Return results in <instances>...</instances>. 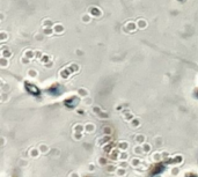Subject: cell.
Listing matches in <instances>:
<instances>
[{"instance_id": "cell-15", "label": "cell", "mask_w": 198, "mask_h": 177, "mask_svg": "<svg viewBox=\"0 0 198 177\" xmlns=\"http://www.w3.org/2000/svg\"><path fill=\"white\" fill-rule=\"evenodd\" d=\"M88 169H89V171H94L95 166H94V164H89V167H88Z\"/></svg>"}, {"instance_id": "cell-18", "label": "cell", "mask_w": 198, "mask_h": 177, "mask_svg": "<svg viewBox=\"0 0 198 177\" xmlns=\"http://www.w3.org/2000/svg\"><path fill=\"white\" fill-rule=\"evenodd\" d=\"M116 177H121V176H116Z\"/></svg>"}, {"instance_id": "cell-11", "label": "cell", "mask_w": 198, "mask_h": 177, "mask_svg": "<svg viewBox=\"0 0 198 177\" xmlns=\"http://www.w3.org/2000/svg\"><path fill=\"white\" fill-rule=\"evenodd\" d=\"M153 160H154V161H160V160H161V156H160V154H159V153H155L154 155H153Z\"/></svg>"}, {"instance_id": "cell-1", "label": "cell", "mask_w": 198, "mask_h": 177, "mask_svg": "<svg viewBox=\"0 0 198 177\" xmlns=\"http://www.w3.org/2000/svg\"><path fill=\"white\" fill-rule=\"evenodd\" d=\"M126 174H128V171H126V168H117V170H116V175L117 176H121V177H124L126 176Z\"/></svg>"}, {"instance_id": "cell-2", "label": "cell", "mask_w": 198, "mask_h": 177, "mask_svg": "<svg viewBox=\"0 0 198 177\" xmlns=\"http://www.w3.org/2000/svg\"><path fill=\"white\" fill-rule=\"evenodd\" d=\"M141 164V160L140 159H137V157H134V159H132L131 162H130V166H132L133 168H138L140 167Z\"/></svg>"}, {"instance_id": "cell-6", "label": "cell", "mask_w": 198, "mask_h": 177, "mask_svg": "<svg viewBox=\"0 0 198 177\" xmlns=\"http://www.w3.org/2000/svg\"><path fill=\"white\" fill-rule=\"evenodd\" d=\"M143 149H144V153H148V152H151V146L147 144H145L143 146Z\"/></svg>"}, {"instance_id": "cell-12", "label": "cell", "mask_w": 198, "mask_h": 177, "mask_svg": "<svg viewBox=\"0 0 198 177\" xmlns=\"http://www.w3.org/2000/svg\"><path fill=\"white\" fill-rule=\"evenodd\" d=\"M126 157H128V154H126V153H123V154H119V156H118V159H119L121 161H123V160H125Z\"/></svg>"}, {"instance_id": "cell-9", "label": "cell", "mask_w": 198, "mask_h": 177, "mask_svg": "<svg viewBox=\"0 0 198 177\" xmlns=\"http://www.w3.org/2000/svg\"><path fill=\"white\" fill-rule=\"evenodd\" d=\"M119 148L123 150H125L126 148H128V144L125 142V141H122V144H119Z\"/></svg>"}, {"instance_id": "cell-8", "label": "cell", "mask_w": 198, "mask_h": 177, "mask_svg": "<svg viewBox=\"0 0 198 177\" xmlns=\"http://www.w3.org/2000/svg\"><path fill=\"white\" fill-rule=\"evenodd\" d=\"M107 169H108V170H107L108 173H114V171L117 170V168L115 167V166H109V167H108Z\"/></svg>"}, {"instance_id": "cell-7", "label": "cell", "mask_w": 198, "mask_h": 177, "mask_svg": "<svg viewBox=\"0 0 198 177\" xmlns=\"http://www.w3.org/2000/svg\"><path fill=\"white\" fill-rule=\"evenodd\" d=\"M134 153L136 154H143L144 153V149H143V147H134Z\"/></svg>"}, {"instance_id": "cell-4", "label": "cell", "mask_w": 198, "mask_h": 177, "mask_svg": "<svg viewBox=\"0 0 198 177\" xmlns=\"http://www.w3.org/2000/svg\"><path fill=\"white\" fill-rule=\"evenodd\" d=\"M40 149H37V148H34V149H31L30 150V155L33 157H36V156H38V155H40Z\"/></svg>"}, {"instance_id": "cell-5", "label": "cell", "mask_w": 198, "mask_h": 177, "mask_svg": "<svg viewBox=\"0 0 198 177\" xmlns=\"http://www.w3.org/2000/svg\"><path fill=\"white\" fill-rule=\"evenodd\" d=\"M38 149H40L41 153H48V150H49V148H48V146H45V145H41Z\"/></svg>"}, {"instance_id": "cell-14", "label": "cell", "mask_w": 198, "mask_h": 177, "mask_svg": "<svg viewBox=\"0 0 198 177\" xmlns=\"http://www.w3.org/2000/svg\"><path fill=\"white\" fill-rule=\"evenodd\" d=\"M171 170H173V171H171V175H174V176L180 173V171H178V168H174V169H171Z\"/></svg>"}, {"instance_id": "cell-13", "label": "cell", "mask_w": 198, "mask_h": 177, "mask_svg": "<svg viewBox=\"0 0 198 177\" xmlns=\"http://www.w3.org/2000/svg\"><path fill=\"white\" fill-rule=\"evenodd\" d=\"M130 163H128V162H125L124 160L123 161H121V163H119V167H122V168H126L129 166Z\"/></svg>"}, {"instance_id": "cell-3", "label": "cell", "mask_w": 198, "mask_h": 177, "mask_svg": "<svg viewBox=\"0 0 198 177\" xmlns=\"http://www.w3.org/2000/svg\"><path fill=\"white\" fill-rule=\"evenodd\" d=\"M98 163L100 164V166H107L108 164V161H107V159H105V157H100V159H99V161H98Z\"/></svg>"}, {"instance_id": "cell-16", "label": "cell", "mask_w": 198, "mask_h": 177, "mask_svg": "<svg viewBox=\"0 0 198 177\" xmlns=\"http://www.w3.org/2000/svg\"><path fill=\"white\" fill-rule=\"evenodd\" d=\"M71 177H79V174H78V173H72Z\"/></svg>"}, {"instance_id": "cell-10", "label": "cell", "mask_w": 198, "mask_h": 177, "mask_svg": "<svg viewBox=\"0 0 198 177\" xmlns=\"http://www.w3.org/2000/svg\"><path fill=\"white\" fill-rule=\"evenodd\" d=\"M144 140H145V138L143 137V135H138V137H137V142H138V144H143Z\"/></svg>"}, {"instance_id": "cell-17", "label": "cell", "mask_w": 198, "mask_h": 177, "mask_svg": "<svg viewBox=\"0 0 198 177\" xmlns=\"http://www.w3.org/2000/svg\"><path fill=\"white\" fill-rule=\"evenodd\" d=\"M155 177H162V176H160V175H159V176H155Z\"/></svg>"}]
</instances>
